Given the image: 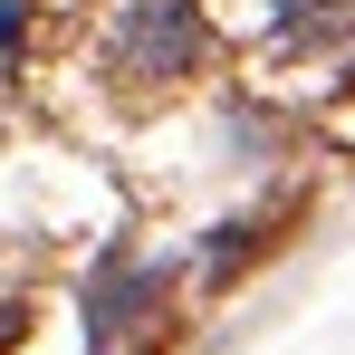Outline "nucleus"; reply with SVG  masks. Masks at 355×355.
Listing matches in <instances>:
<instances>
[{
    "label": "nucleus",
    "instance_id": "obj_5",
    "mask_svg": "<svg viewBox=\"0 0 355 355\" xmlns=\"http://www.w3.org/2000/svg\"><path fill=\"white\" fill-rule=\"evenodd\" d=\"M19 336H29V307H19V297H0V346H19Z\"/></svg>",
    "mask_w": 355,
    "mask_h": 355
},
{
    "label": "nucleus",
    "instance_id": "obj_4",
    "mask_svg": "<svg viewBox=\"0 0 355 355\" xmlns=\"http://www.w3.org/2000/svg\"><path fill=\"white\" fill-rule=\"evenodd\" d=\"M221 144H240V164H269V144H279V116L269 106H221Z\"/></svg>",
    "mask_w": 355,
    "mask_h": 355
},
{
    "label": "nucleus",
    "instance_id": "obj_1",
    "mask_svg": "<svg viewBox=\"0 0 355 355\" xmlns=\"http://www.w3.org/2000/svg\"><path fill=\"white\" fill-rule=\"evenodd\" d=\"M164 297H173V259H154L135 240H106L96 269L77 279V336H87V355H125L135 336H154Z\"/></svg>",
    "mask_w": 355,
    "mask_h": 355
},
{
    "label": "nucleus",
    "instance_id": "obj_2",
    "mask_svg": "<svg viewBox=\"0 0 355 355\" xmlns=\"http://www.w3.org/2000/svg\"><path fill=\"white\" fill-rule=\"evenodd\" d=\"M211 58V19H202V0H125L116 29H106V77L116 87H182V77H202Z\"/></svg>",
    "mask_w": 355,
    "mask_h": 355
},
{
    "label": "nucleus",
    "instance_id": "obj_3",
    "mask_svg": "<svg viewBox=\"0 0 355 355\" xmlns=\"http://www.w3.org/2000/svg\"><path fill=\"white\" fill-rule=\"evenodd\" d=\"M297 211H240V221H211V240H202V288H231L250 259H269L279 240H288Z\"/></svg>",
    "mask_w": 355,
    "mask_h": 355
}]
</instances>
